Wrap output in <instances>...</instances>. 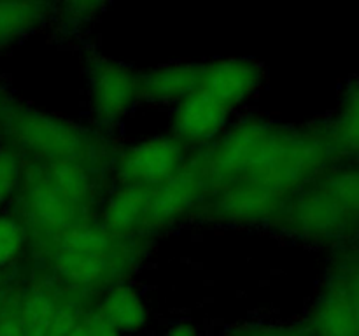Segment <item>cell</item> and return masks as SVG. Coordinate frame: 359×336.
Segmentation results:
<instances>
[{
    "label": "cell",
    "mask_w": 359,
    "mask_h": 336,
    "mask_svg": "<svg viewBox=\"0 0 359 336\" xmlns=\"http://www.w3.org/2000/svg\"><path fill=\"white\" fill-rule=\"evenodd\" d=\"M20 184V161L11 150L0 149V206Z\"/></svg>",
    "instance_id": "obj_16"
},
{
    "label": "cell",
    "mask_w": 359,
    "mask_h": 336,
    "mask_svg": "<svg viewBox=\"0 0 359 336\" xmlns=\"http://www.w3.org/2000/svg\"><path fill=\"white\" fill-rule=\"evenodd\" d=\"M0 336H27L20 318H6L0 322Z\"/></svg>",
    "instance_id": "obj_18"
},
{
    "label": "cell",
    "mask_w": 359,
    "mask_h": 336,
    "mask_svg": "<svg viewBox=\"0 0 359 336\" xmlns=\"http://www.w3.org/2000/svg\"><path fill=\"white\" fill-rule=\"evenodd\" d=\"M184 149L177 139L156 136L128 147L118 163L123 186H158L182 170Z\"/></svg>",
    "instance_id": "obj_8"
},
{
    "label": "cell",
    "mask_w": 359,
    "mask_h": 336,
    "mask_svg": "<svg viewBox=\"0 0 359 336\" xmlns=\"http://www.w3.org/2000/svg\"><path fill=\"white\" fill-rule=\"evenodd\" d=\"M325 158L319 139L287 132L262 121H245L219 140L203 164H196L209 184L249 186L280 202Z\"/></svg>",
    "instance_id": "obj_1"
},
{
    "label": "cell",
    "mask_w": 359,
    "mask_h": 336,
    "mask_svg": "<svg viewBox=\"0 0 359 336\" xmlns=\"http://www.w3.org/2000/svg\"><path fill=\"white\" fill-rule=\"evenodd\" d=\"M151 186H121L107 200L104 230L119 238L140 233Z\"/></svg>",
    "instance_id": "obj_11"
},
{
    "label": "cell",
    "mask_w": 359,
    "mask_h": 336,
    "mask_svg": "<svg viewBox=\"0 0 359 336\" xmlns=\"http://www.w3.org/2000/svg\"><path fill=\"white\" fill-rule=\"evenodd\" d=\"M67 336H121L118 331L105 324L98 315L79 321Z\"/></svg>",
    "instance_id": "obj_17"
},
{
    "label": "cell",
    "mask_w": 359,
    "mask_h": 336,
    "mask_svg": "<svg viewBox=\"0 0 359 336\" xmlns=\"http://www.w3.org/2000/svg\"><path fill=\"white\" fill-rule=\"evenodd\" d=\"M319 336H358L354 312L344 300H328L318 312L314 321Z\"/></svg>",
    "instance_id": "obj_14"
},
{
    "label": "cell",
    "mask_w": 359,
    "mask_h": 336,
    "mask_svg": "<svg viewBox=\"0 0 359 336\" xmlns=\"http://www.w3.org/2000/svg\"><path fill=\"white\" fill-rule=\"evenodd\" d=\"M262 336H300V335L294 331H287V329H272V331L265 332V335Z\"/></svg>",
    "instance_id": "obj_20"
},
{
    "label": "cell",
    "mask_w": 359,
    "mask_h": 336,
    "mask_svg": "<svg viewBox=\"0 0 359 336\" xmlns=\"http://www.w3.org/2000/svg\"><path fill=\"white\" fill-rule=\"evenodd\" d=\"M44 16L42 4L0 2V48L34 30Z\"/></svg>",
    "instance_id": "obj_13"
},
{
    "label": "cell",
    "mask_w": 359,
    "mask_h": 336,
    "mask_svg": "<svg viewBox=\"0 0 359 336\" xmlns=\"http://www.w3.org/2000/svg\"><path fill=\"white\" fill-rule=\"evenodd\" d=\"M7 128L21 149L51 163H76L90 149L79 130L34 111H13Z\"/></svg>",
    "instance_id": "obj_5"
},
{
    "label": "cell",
    "mask_w": 359,
    "mask_h": 336,
    "mask_svg": "<svg viewBox=\"0 0 359 336\" xmlns=\"http://www.w3.org/2000/svg\"><path fill=\"white\" fill-rule=\"evenodd\" d=\"M118 238L104 227L77 226L67 231L56 254V270L81 287L107 282L123 266Z\"/></svg>",
    "instance_id": "obj_3"
},
{
    "label": "cell",
    "mask_w": 359,
    "mask_h": 336,
    "mask_svg": "<svg viewBox=\"0 0 359 336\" xmlns=\"http://www.w3.org/2000/svg\"><path fill=\"white\" fill-rule=\"evenodd\" d=\"M90 203V178L76 163H53L28 181L25 209L35 224L49 231L77 227Z\"/></svg>",
    "instance_id": "obj_2"
},
{
    "label": "cell",
    "mask_w": 359,
    "mask_h": 336,
    "mask_svg": "<svg viewBox=\"0 0 359 336\" xmlns=\"http://www.w3.org/2000/svg\"><path fill=\"white\" fill-rule=\"evenodd\" d=\"M203 66L181 63L151 70L139 77L140 98L153 104H179L198 86Z\"/></svg>",
    "instance_id": "obj_10"
},
{
    "label": "cell",
    "mask_w": 359,
    "mask_h": 336,
    "mask_svg": "<svg viewBox=\"0 0 359 336\" xmlns=\"http://www.w3.org/2000/svg\"><path fill=\"white\" fill-rule=\"evenodd\" d=\"M167 336H196V331L189 324H175L168 329Z\"/></svg>",
    "instance_id": "obj_19"
},
{
    "label": "cell",
    "mask_w": 359,
    "mask_h": 336,
    "mask_svg": "<svg viewBox=\"0 0 359 336\" xmlns=\"http://www.w3.org/2000/svg\"><path fill=\"white\" fill-rule=\"evenodd\" d=\"M263 83V70L251 59H219L203 66L202 79L191 91L209 111L230 119Z\"/></svg>",
    "instance_id": "obj_6"
},
{
    "label": "cell",
    "mask_w": 359,
    "mask_h": 336,
    "mask_svg": "<svg viewBox=\"0 0 359 336\" xmlns=\"http://www.w3.org/2000/svg\"><path fill=\"white\" fill-rule=\"evenodd\" d=\"M205 191L198 167H184L163 184L151 186L140 233L165 230L181 220Z\"/></svg>",
    "instance_id": "obj_9"
},
{
    "label": "cell",
    "mask_w": 359,
    "mask_h": 336,
    "mask_svg": "<svg viewBox=\"0 0 359 336\" xmlns=\"http://www.w3.org/2000/svg\"><path fill=\"white\" fill-rule=\"evenodd\" d=\"M354 209H359V178L340 174L298 196L286 216L293 230L307 237H325L339 230Z\"/></svg>",
    "instance_id": "obj_4"
},
{
    "label": "cell",
    "mask_w": 359,
    "mask_h": 336,
    "mask_svg": "<svg viewBox=\"0 0 359 336\" xmlns=\"http://www.w3.org/2000/svg\"><path fill=\"white\" fill-rule=\"evenodd\" d=\"M97 315L114 331L123 335L142 328L147 310L140 294L132 286L118 284L105 294Z\"/></svg>",
    "instance_id": "obj_12"
},
{
    "label": "cell",
    "mask_w": 359,
    "mask_h": 336,
    "mask_svg": "<svg viewBox=\"0 0 359 336\" xmlns=\"http://www.w3.org/2000/svg\"><path fill=\"white\" fill-rule=\"evenodd\" d=\"M27 241L25 226L11 216H0V268L13 265Z\"/></svg>",
    "instance_id": "obj_15"
},
{
    "label": "cell",
    "mask_w": 359,
    "mask_h": 336,
    "mask_svg": "<svg viewBox=\"0 0 359 336\" xmlns=\"http://www.w3.org/2000/svg\"><path fill=\"white\" fill-rule=\"evenodd\" d=\"M88 72L91 111L97 122L107 126L121 121L140 98V76L105 58H95Z\"/></svg>",
    "instance_id": "obj_7"
}]
</instances>
